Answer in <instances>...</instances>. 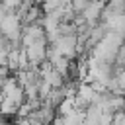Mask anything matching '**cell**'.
Returning a JSON list of instances; mask_svg holds the SVG:
<instances>
[{
	"mask_svg": "<svg viewBox=\"0 0 125 125\" xmlns=\"http://www.w3.org/2000/svg\"><path fill=\"white\" fill-rule=\"evenodd\" d=\"M21 27H23V23H21V20H20V16L16 14V12H8L4 18H2V21H0V35H4V37H8L12 43H16V45H20V35H21Z\"/></svg>",
	"mask_w": 125,
	"mask_h": 125,
	"instance_id": "1",
	"label": "cell"
},
{
	"mask_svg": "<svg viewBox=\"0 0 125 125\" xmlns=\"http://www.w3.org/2000/svg\"><path fill=\"white\" fill-rule=\"evenodd\" d=\"M47 47H49L47 39H39V41H35L31 45L23 47L25 49V57L29 61V66H39L47 59Z\"/></svg>",
	"mask_w": 125,
	"mask_h": 125,
	"instance_id": "2",
	"label": "cell"
},
{
	"mask_svg": "<svg viewBox=\"0 0 125 125\" xmlns=\"http://www.w3.org/2000/svg\"><path fill=\"white\" fill-rule=\"evenodd\" d=\"M76 43H78L76 35H59V39L55 43H49V45H53L66 59H76Z\"/></svg>",
	"mask_w": 125,
	"mask_h": 125,
	"instance_id": "3",
	"label": "cell"
},
{
	"mask_svg": "<svg viewBox=\"0 0 125 125\" xmlns=\"http://www.w3.org/2000/svg\"><path fill=\"white\" fill-rule=\"evenodd\" d=\"M105 4H107L105 0H90L86 4V8L80 12V16L84 18V21H88L90 25H94V23H98L102 20V12H104Z\"/></svg>",
	"mask_w": 125,
	"mask_h": 125,
	"instance_id": "4",
	"label": "cell"
},
{
	"mask_svg": "<svg viewBox=\"0 0 125 125\" xmlns=\"http://www.w3.org/2000/svg\"><path fill=\"white\" fill-rule=\"evenodd\" d=\"M43 14H45V12H43V8H41L39 4H33V6H31V8H29V10L20 18V20H21V23H23V25H25V23H35V21H39V20L43 18Z\"/></svg>",
	"mask_w": 125,
	"mask_h": 125,
	"instance_id": "5",
	"label": "cell"
},
{
	"mask_svg": "<svg viewBox=\"0 0 125 125\" xmlns=\"http://www.w3.org/2000/svg\"><path fill=\"white\" fill-rule=\"evenodd\" d=\"M62 121H64V125H82V121H84V111L74 107L72 111H68L66 115H62Z\"/></svg>",
	"mask_w": 125,
	"mask_h": 125,
	"instance_id": "6",
	"label": "cell"
},
{
	"mask_svg": "<svg viewBox=\"0 0 125 125\" xmlns=\"http://www.w3.org/2000/svg\"><path fill=\"white\" fill-rule=\"evenodd\" d=\"M0 2H2V6H4L8 12H16L21 0H0Z\"/></svg>",
	"mask_w": 125,
	"mask_h": 125,
	"instance_id": "7",
	"label": "cell"
},
{
	"mask_svg": "<svg viewBox=\"0 0 125 125\" xmlns=\"http://www.w3.org/2000/svg\"><path fill=\"white\" fill-rule=\"evenodd\" d=\"M113 125H125V111H115L113 113Z\"/></svg>",
	"mask_w": 125,
	"mask_h": 125,
	"instance_id": "8",
	"label": "cell"
},
{
	"mask_svg": "<svg viewBox=\"0 0 125 125\" xmlns=\"http://www.w3.org/2000/svg\"><path fill=\"white\" fill-rule=\"evenodd\" d=\"M6 14H8V10H6V8L2 6V2H0V21H2V18H4Z\"/></svg>",
	"mask_w": 125,
	"mask_h": 125,
	"instance_id": "9",
	"label": "cell"
},
{
	"mask_svg": "<svg viewBox=\"0 0 125 125\" xmlns=\"http://www.w3.org/2000/svg\"><path fill=\"white\" fill-rule=\"evenodd\" d=\"M105 2H107V0H105Z\"/></svg>",
	"mask_w": 125,
	"mask_h": 125,
	"instance_id": "10",
	"label": "cell"
},
{
	"mask_svg": "<svg viewBox=\"0 0 125 125\" xmlns=\"http://www.w3.org/2000/svg\"><path fill=\"white\" fill-rule=\"evenodd\" d=\"M123 111H125V109H123Z\"/></svg>",
	"mask_w": 125,
	"mask_h": 125,
	"instance_id": "11",
	"label": "cell"
},
{
	"mask_svg": "<svg viewBox=\"0 0 125 125\" xmlns=\"http://www.w3.org/2000/svg\"><path fill=\"white\" fill-rule=\"evenodd\" d=\"M123 96H125V94H123Z\"/></svg>",
	"mask_w": 125,
	"mask_h": 125,
	"instance_id": "12",
	"label": "cell"
}]
</instances>
